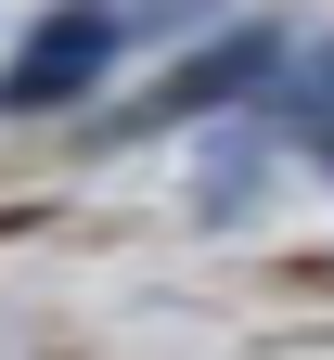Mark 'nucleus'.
I'll return each mask as SVG.
<instances>
[{
  "instance_id": "obj_7",
  "label": "nucleus",
  "mask_w": 334,
  "mask_h": 360,
  "mask_svg": "<svg viewBox=\"0 0 334 360\" xmlns=\"http://www.w3.org/2000/svg\"><path fill=\"white\" fill-rule=\"evenodd\" d=\"M0 232H13V206H0Z\"/></svg>"
},
{
  "instance_id": "obj_1",
  "label": "nucleus",
  "mask_w": 334,
  "mask_h": 360,
  "mask_svg": "<svg viewBox=\"0 0 334 360\" xmlns=\"http://www.w3.org/2000/svg\"><path fill=\"white\" fill-rule=\"evenodd\" d=\"M129 0H52L26 39H13V65H0V116H77L90 90L116 77V52H129Z\"/></svg>"
},
{
  "instance_id": "obj_5",
  "label": "nucleus",
  "mask_w": 334,
  "mask_h": 360,
  "mask_svg": "<svg viewBox=\"0 0 334 360\" xmlns=\"http://www.w3.org/2000/svg\"><path fill=\"white\" fill-rule=\"evenodd\" d=\"M296 90H309V103L334 116V39H321V52H309V65H296Z\"/></svg>"
},
{
  "instance_id": "obj_3",
  "label": "nucleus",
  "mask_w": 334,
  "mask_h": 360,
  "mask_svg": "<svg viewBox=\"0 0 334 360\" xmlns=\"http://www.w3.org/2000/svg\"><path fill=\"white\" fill-rule=\"evenodd\" d=\"M270 142H283L270 103H257V116H231V129H206V155H193V219H206V232H231V219L270 193Z\"/></svg>"
},
{
  "instance_id": "obj_6",
  "label": "nucleus",
  "mask_w": 334,
  "mask_h": 360,
  "mask_svg": "<svg viewBox=\"0 0 334 360\" xmlns=\"http://www.w3.org/2000/svg\"><path fill=\"white\" fill-rule=\"evenodd\" d=\"M296 283H309V296H334V257H309V270H296Z\"/></svg>"
},
{
  "instance_id": "obj_4",
  "label": "nucleus",
  "mask_w": 334,
  "mask_h": 360,
  "mask_svg": "<svg viewBox=\"0 0 334 360\" xmlns=\"http://www.w3.org/2000/svg\"><path fill=\"white\" fill-rule=\"evenodd\" d=\"M193 13H206V0H129V26H141V39H155V26H193Z\"/></svg>"
},
{
  "instance_id": "obj_2",
  "label": "nucleus",
  "mask_w": 334,
  "mask_h": 360,
  "mask_svg": "<svg viewBox=\"0 0 334 360\" xmlns=\"http://www.w3.org/2000/svg\"><path fill=\"white\" fill-rule=\"evenodd\" d=\"M283 90V26H219L206 52H180L129 116H103L90 142H141V129H180V116H257Z\"/></svg>"
}]
</instances>
